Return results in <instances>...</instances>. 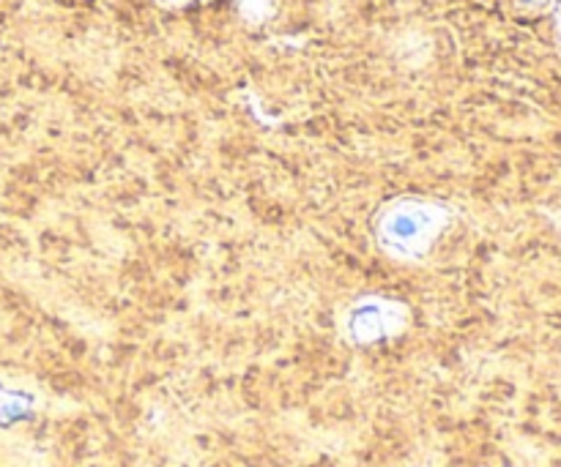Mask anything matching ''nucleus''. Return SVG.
<instances>
[{"label": "nucleus", "mask_w": 561, "mask_h": 467, "mask_svg": "<svg viewBox=\"0 0 561 467\" xmlns=\"http://www.w3.org/2000/svg\"><path fill=\"white\" fill-rule=\"evenodd\" d=\"M453 213L444 202L425 197H398L376 219V238L398 260H422L433 249Z\"/></svg>", "instance_id": "obj_1"}, {"label": "nucleus", "mask_w": 561, "mask_h": 467, "mask_svg": "<svg viewBox=\"0 0 561 467\" xmlns=\"http://www.w3.org/2000/svg\"><path fill=\"white\" fill-rule=\"evenodd\" d=\"M405 323H409V310L403 304L373 295L351 306L345 317V334L356 345H376L403 334Z\"/></svg>", "instance_id": "obj_2"}, {"label": "nucleus", "mask_w": 561, "mask_h": 467, "mask_svg": "<svg viewBox=\"0 0 561 467\" xmlns=\"http://www.w3.org/2000/svg\"><path fill=\"white\" fill-rule=\"evenodd\" d=\"M236 5H239V14L255 25H261L274 14V0H236Z\"/></svg>", "instance_id": "obj_3"}, {"label": "nucleus", "mask_w": 561, "mask_h": 467, "mask_svg": "<svg viewBox=\"0 0 561 467\" xmlns=\"http://www.w3.org/2000/svg\"><path fill=\"white\" fill-rule=\"evenodd\" d=\"M557 36H559V44H561V0L557 5Z\"/></svg>", "instance_id": "obj_4"}, {"label": "nucleus", "mask_w": 561, "mask_h": 467, "mask_svg": "<svg viewBox=\"0 0 561 467\" xmlns=\"http://www.w3.org/2000/svg\"><path fill=\"white\" fill-rule=\"evenodd\" d=\"M159 3H164V5H186V3H190V0H159Z\"/></svg>", "instance_id": "obj_5"}, {"label": "nucleus", "mask_w": 561, "mask_h": 467, "mask_svg": "<svg viewBox=\"0 0 561 467\" xmlns=\"http://www.w3.org/2000/svg\"><path fill=\"white\" fill-rule=\"evenodd\" d=\"M524 3H531V5H537V3H546V0H524Z\"/></svg>", "instance_id": "obj_6"}]
</instances>
